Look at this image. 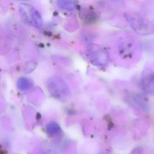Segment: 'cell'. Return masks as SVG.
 I'll return each mask as SVG.
<instances>
[{
    "label": "cell",
    "mask_w": 154,
    "mask_h": 154,
    "mask_svg": "<svg viewBox=\"0 0 154 154\" xmlns=\"http://www.w3.org/2000/svg\"><path fill=\"white\" fill-rule=\"evenodd\" d=\"M124 16L131 28L138 35H149L154 33V24L149 20L133 12H126Z\"/></svg>",
    "instance_id": "6da1fadb"
},
{
    "label": "cell",
    "mask_w": 154,
    "mask_h": 154,
    "mask_svg": "<svg viewBox=\"0 0 154 154\" xmlns=\"http://www.w3.org/2000/svg\"><path fill=\"white\" fill-rule=\"evenodd\" d=\"M19 11L21 19L29 26L40 28L43 25V20L40 13L34 7L26 3L20 5Z\"/></svg>",
    "instance_id": "7a4b0ae2"
},
{
    "label": "cell",
    "mask_w": 154,
    "mask_h": 154,
    "mask_svg": "<svg viewBox=\"0 0 154 154\" xmlns=\"http://www.w3.org/2000/svg\"><path fill=\"white\" fill-rule=\"evenodd\" d=\"M86 55L90 62L97 66L105 67L109 63L110 56L108 51L97 45L90 46L87 49Z\"/></svg>",
    "instance_id": "3957f363"
},
{
    "label": "cell",
    "mask_w": 154,
    "mask_h": 154,
    "mask_svg": "<svg viewBox=\"0 0 154 154\" xmlns=\"http://www.w3.org/2000/svg\"><path fill=\"white\" fill-rule=\"evenodd\" d=\"M48 88L53 96L57 99H63L69 94V90L65 83L60 77L53 76L48 79Z\"/></svg>",
    "instance_id": "277c9868"
},
{
    "label": "cell",
    "mask_w": 154,
    "mask_h": 154,
    "mask_svg": "<svg viewBox=\"0 0 154 154\" xmlns=\"http://www.w3.org/2000/svg\"><path fill=\"white\" fill-rule=\"evenodd\" d=\"M118 54L124 59H130L133 57L136 47L132 39L130 37H121L118 41L117 44Z\"/></svg>",
    "instance_id": "5b68a950"
},
{
    "label": "cell",
    "mask_w": 154,
    "mask_h": 154,
    "mask_svg": "<svg viewBox=\"0 0 154 154\" xmlns=\"http://www.w3.org/2000/svg\"><path fill=\"white\" fill-rule=\"evenodd\" d=\"M140 84V88L145 92L154 95V70L149 67L144 69Z\"/></svg>",
    "instance_id": "8992f818"
},
{
    "label": "cell",
    "mask_w": 154,
    "mask_h": 154,
    "mask_svg": "<svg viewBox=\"0 0 154 154\" xmlns=\"http://www.w3.org/2000/svg\"><path fill=\"white\" fill-rule=\"evenodd\" d=\"M127 102L136 109L143 111H147L149 108L148 98L142 94L131 93L126 98Z\"/></svg>",
    "instance_id": "52a82bcc"
},
{
    "label": "cell",
    "mask_w": 154,
    "mask_h": 154,
    "mask_svg": "<svg viewBox=\"0 0 154 154\" xmlns=\"http://www.w3.org/2000/svg\"><path fill=\"white\" fill-rule=\"evenodd\" d=\"M46 128L48 134L50 136H54L58 134L61 131V127L59 124L55 122H51L48 123Z\"/></svg>",
    "instance_id": "ba28073f"
},
{
    "label": "cell",
    "mask_w": 154,
    "mask_h": 154,
    "mask_svg": "<svg viewBox=\"0 0 154 154\" xmlns=\"http://www.w3.org/2000/svg\"><path fill=\"white\" fill-rule=\"evenodd\" d=\"M57 5L61 8L67 10H73L76 8L77 2L75 1H58Z\"/></svg>",
    "instance_id": "9c48e42d"
},
{
    "label": "cell",
    "mask_w": 154,
    "mask_h": 154,
    "mask_svg": "<svg viewBox=\"0 0 154 154\" xmlns=\"http://www.w3.org/2000/svg\"><path fill=\"white\" fill-rule=\"evenodd\" d=\"M32 83L29 79L25 77H21L17 82L18 88L21 91H26L31 88Z\"/></svg>",
    "instance_id": "30bf717a"
},
{
    "label": "cell",
    "mask_w": 154,
    "mask_h": 154,
    "mask_svg": "<svg viewBox=\"0 0 154 154\" xmlns=\"http://www.w3.org/2000/svg\"><path fill=\"white\" fill-rule=\"evenodd\" d=\"M36 65L35 63H34V62H29V63L25 66V72H32L33 69L35 68Z\"/></svg>",
    "instance_id": "8fae6325"
}]
</instances>
